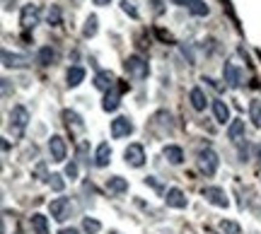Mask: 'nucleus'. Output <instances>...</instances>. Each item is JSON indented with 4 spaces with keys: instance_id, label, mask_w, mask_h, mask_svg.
I'll use <instances>...</instances> for the list:
<instances>
[{
    "instance_id": "c9c22d12",
    "label": "nucleus",
    "mask_w": 261,
    "mask_h": 234,
    "mask_svg": "<svg viewBox=\"0 0 261 234\" xmlns=\"http://www.w3.org/2000/svg\"><path fill=\"white\" fill-rule=\"evenodd\" d=\"M15 5H17L15 0H3V8H5V10H12V8H15Z\"/></svg>"
},
{
    "instance_id": "f704fd0d",
    "label": "nucleus",
    "mask_w": 261,
    "mask_h": 234,
    "mask_svg": "<svg viewBox=\"0 0 261 234\" xmlns=\"http://www.w3.org/2000/svg\"><path fill=\"white\" fill-rule=\"evenodd\" d=\"M3 97H10V80H3Z\"/></svg>"
},
{
    "instance_id": "4468645a",
    "label": "nucleus",
    "mask_w": 261,
    "mask_h": 234,
    "mask_svg": "<svg viewBox=\"0 0 261 234\" xmlns=\"http://www.w3.org/2000/svg\"><path fill=\"white\" fill-rule=\"evenodd\" d=\"M112 162V145L109 142H99V148L94 152V167H107Z\"/></svg>"
},
{
    "instance_id": "ddd939ff",
    "label": "nucleus",
    "mask_w": 261,
    "mask_h": 234,
    "mask_svg": "<svg viewBox=\"0 0 261 234\" xmlns=\"http://www.w3.org/2000/svg\"><path fill=\"white\" fill-rule=\"evenodd\" d=\"M165 203H167L169 208L184 210V208H187V196H184V191H179V188H169L167 193H165Z\"/></svg>"
},
{
    "instance_id": "5701e85b",
    "label": "nucleus",
    "mask_w": 261,
    "mask_h": 234,
    "mask_svg": "<svg viewBox=\"0 0 261 234\" xmlns=\"http://www.w3.org/2000/svg\"><path fill=\"white\" fill-rule=\"evenodd\" d=\"M29 222H32V229L37 234H48V220L41 215V213H34Z\"/></svg>"
},
{
    "instance_id": "6e6552de",
    "label": "nucleus",
    "mask_w": 261,
    "mask_h": 234,
    "mask_svg": "<svg viewBox=\"0 0 261 234\" xmlns=\"http://www.w3.org/2000/svg\"><path fill=\"white\" fill-rule=\"evenodd\" d=\"M133 133V123L128 116H119L112 121V138H128Z\"/></svg>"
},
{
    "instance_id": "bb28decb",
    "label": "nucleus",
    "mask_w": 261,
    "mask_h": 234,
    "mask_svg": "<svg viewBox=\"0 0 261 234\" xmlns=\"http://www.w3.org/2000/svg\"><path fill=\"white\" fill-rule=\"evenodd\" d=\"M218 227H220V232L223 234H240V225L232 222V220H223Z\"/></svg>"
},
{
    "instance_id": "2f4dec72",
    "label": "nucleus",
    "mask_w": 261,
    "mask_h": 234,
    "mask_svg": "<svg viewBox=\"0 0 261 234\" xmlns=\"http://www.w3.org/2000/svg\"><path fill=\"white\" fill-rule=\"evenodd\" d=\"M121 10L126 12V15H130L133 19H138V10L133 8V3H130V0H121Z\"/></svg>"
},
{
    "instance_id": "72a5a7b5",
    "label": "nucleus",
    "mask_w": 261,
    "mask_h": 234,
    "mask_svg": "<svg viewBox=\"0 0 261 234\" xmlns=\"http://www.w3.org/2000/svg\"><path fill=\"white\" fill-rule=\"evenodd\" d=\"M77 157H80V162H90V159H87V142H80V145H77Z\"/></svg>"
},
{
    "instance_id": "7ed1b4c3",
    "label": "nucleus",
    "mask_w": 261,
    "mask_h": 234,
    "mask_svg": "<svg viewBox=\"0 0 261 234\" xmlns=\"http://www.w3.org/2000/svg\"><path fill=\"white\" fill-rule=\"evenodd\" d=\"M39 17H41V8L34 5V3H29L19 12V24H22V29H32L39 24Z\"/></svg>"
},
{
    "instance_id": "ea45409f",
    "label": "nucleus",
    "mask_w": 261,
    "mask_h": 234,
    "mask_svg": "<svg viewBox=\"0 0 261 234\" xmlns=\"http://www.w3.org/2000/svg\"><path fill=\"white\" fill-rule=\"evenodd\" d=\"M109 234H121V232H116V229H112V232H109Z\"/></svg>"
},
{
    "instance_id": "c756f323",
    "label": "nucleus",
    "mask_w": 261,
    "mask_h": 234,
    "mask_svg": "<svg viewBox=\"0 0 261 234\" xmlns=\"http://www.w3.org/2000/svg\"><path fill=\"white\" fill-rule=\"evenodd\" d=\"M46 19H48V24H51V27H58V24H61V10H58L56 5H51V8H48Z\"/></svg>"
},
{
    "instance_id": "9d476101",
    "label": "nucleus",
    "mask_w": 261,
    "mask_h": 234,
    "mask_svg": "<svg viewBox=\"0 0 261 234\" xmlns=\"http://www.w3.org/2000/svg\"><path fill=\"white\" fill-rule=\"evenodd\" d=\"M223 77H225V82H227V87H232V90H237V87L242 84V70L234 66V63H225Z\"/></svg>"
},
{
    "instance_id": "412c9836",
    "label": "nucleus",
    "mask_w": 261,
    "mask_h": 234,
    "mask_svg": "<svg viewBox=\"0 0 261 234\" xmlns=\"http://www.w3.org/2000/svg\"><path fill=\"white\" fill-rule=\"evenodd\" d=\"M107 191L109 193H126L128 191V181L123 177H112L107 181Z\"/></svg>"
},
{
    "instance_id": "c85d7f7f",
    "label": "nucleus",
    "mask_w": 261,
    "mask_h": 234,
    "mask_svg": "<svg viewBox=\"0 0 261 234\" xmlns=\"http://www.w3.org/2000/svg\"><path fill=\"white\" fill-rule=\"evenodd\" d=\"M249 113H252L254 126H261V102H256V99H254V102L249 104Z\"/></svg>"
},
{
    "instance_id": "1a4fd4ad",
    "label": "nucleus",
    "mask_w": 261,
    "mask_h": 234,
    "mask_svg": "<svg viewBox=\"0 0 261 234\" xmlns=\"http://www.w3.org/2000/svg\"><path fill=\"white\" fill-rule=\"evenodd\" d=\"M48 152H51V162H63L65 159L68 148H65V140L61 135H51V140H48Z\"/></svg>"
},
{
    "instance_id": "a211bd4d",
    "label": "nucleus",
    "mask_w": 261,
    "mask_h": 234,
    "mask_svg": "<svg viewBox=\"0 0 261 234\" xmlns=\"http://www.w3.org/2000/svg\"><path fill=\"white\" fill-rule=\"evenodd\" d=\"M63 121H65V126H68V128H73L75 133H80L85 128L83 119H80L75 111H70V109H65V111H63Z\"/></svg>"
},
{
    "instance_id": "7c9ffc66",
    "label": "nucleus",
    "mask_w": 261,
    "mask_h": 234,
    "mask_svg": "<svg viewBox=\"0 0 261 234\" xmlns=\"http://www.w3.org/2000/svg\"><path fill=\"white\" fill-rule=\"evenodd\" d=\"M48 184H51V188H54V191H58V193L65 188V181H63V177H61V174H51V177H48Z\"/></svg>"
},
{
    "instance_id": "f8f14e48",
    "label": "nucleus",
    "mask_w": 261,
    "mask_h": 234,
    "mask_svg": "<svg viewBox=\"0 0 261 234\" xmlns=\"http://www.w3.org/2000/svg\"><path fill=\"white\" fill-rule=\"evenodd\" d=\"M119 104H121V87H112L109 92L104 94L102 109L107 113H109V111H116V109H119Z\"/></svg>"
},
{
    "instance_id": "b1692460",
    "label": "nucleus",
    "mask_w": 261,
    "mask_h": 234,
    "mask_svg": "<svg viewBox=\"0 0 261 234\" xmlns=\"http://www.w3.org/2000/svg\"><path fill=\"white\" fill-rule=\"evenodd\" d=\"M56 58H58L56 48H51V46L39 48V63H41V66H51V63H54Z\"/></svg>"
},
{
    "instance_id": "39448f33",
    "label": "nucleus",
    "mask_w": 261,
    "mask_h": 234,
    "mask_svg": "<svg viewBox=\"0 0 261 234\" xmlns=\"http://www.w3.org/2000/svg\"><path fill=\"white\" fill-rule=\"evenodd\" d=\"M203 198L211 203V206H215V208H227L230 206V200H227V193H225L220 186H205L203 191Z\"/></svg>"
},
{
    "instance_id": "9b49d317",
    "label": "nucleus",
    "mask_w": 261,
    "mask_h": 234,
    "mask_svg": "<svg viewBox=\"0 0 261 234\" xmlns=\"http://www.w3.org/2000/svg\"><path fill=\"white\" fill-rule=\"evenodd\" d=\"M32 61L22 53H10L8 48H3V66L5 68H27Z\"/></svg>"
},
{
    "instance_id": "dca6fc26",
    "label": "nucleus",
    "mask_w": 261,
    "mask_h": 234,
    "mask_svg": "<svg viewBox=\"0 0 261 234\" xmlns=\"http://www.w3.org/2000/svg\"><path fill=\"white\" fill-rule=\"evenodd\" d=\"M162 157L167 159L169 164H181V162H184V152H181V148H177V145H165Z\"/></svg>"
},
{
    "instance_id": "f03ea898",
    "label": "nucleus",
    "mask_w": 261,
    "mask_h": 234,
    "mask_svg": "<svg viewBox=\"0 0 261 234\" xmlns=\"http://www.w3.org/2000/svg\"><path fill=\"white\" fill-rule=\"evenodd\" d=\"M218 164H220V159H218V155L211 148L198 152V169L203 171L205 177H213L215 171H218Z\"/></svg>"
},
{
    "instance_id": "423d86ee",
    "label": "nucleus",
    "mask_w": 261,
    "mask_h": 234,
    "mask_svg": "<svg viewBox=\"0 0 261 234\" xmlns=\"http://www.w3.org/2000/svg\"><path fill=\"white\" fill-rule=\"evenodd\" d=\"M126 73L133 77H138V80H143V77H148L150 68L140 56H128L126 58Z\"/></svg>"
},
{
    "instance_id": "f257e3e1",
    "label": "nucleus",
    "mask_w": 261,
    "mask_h": 234,
    "mask_svg": "<svg viewBox=\"0 0 261 234\" xmlns=\"http://www.w3.org/2000/svg\"><path fill=\"white\" fill-rule=\"evenodd\" d=\"M27 126H29V111L22 104L12 106V109H10V131H12V135H15V138H22L24 131H27Z\"/></svg>"
},
{
    "instance_id": "a878e982",
    "label": "nucleus",
    "mask_w": 261,
    "mask_h": 234,
    "mask_svg": "<svg viewBox=\"0 0 261 234\" xmlns=\"http://www.w3.org/2000/svg\"><path fill=\"white\" fill-rule=\"evenodd\" d=\"M189 12H191V15H196V17H205V15L211 12V8L205 5L203 0H194V3L189 5Z\"/></svg>"
},
{
    "instance_id": "f3484780",
    "label": "nucleus",
    "mask_w": 261,
    "mask_h": 234,
    "mask_svg": "<svg viewBox=\"0 0 261 234\" xmlns=\"http://www.w3.org/2000/svg\"><path fill=\"white\" fill-rule=\"evenodd\" d=\"M244 138V121L242 119H234V121H230V126H227V140H242Z\"/></svg>"
},
{
    "instance_id": "473e14b6",
    "label": "nucleus",
    "mask_w": 261,
    "mask_h": 234,
    "mask_svg": "<svg viewBox=\"0 0 261 234\" xmlns=\"http://www.w3.org/2000/svg\"><path fill=\"white\" fill-rule=\"evenodd\" d=\"M77 171H80V169H77V162H70V164H65V177L70 179V181H75V179H77Z\"/></svg>"
},
{
    "instance_id": "2eb2a0df",
    "label": "nucleus",
    "mask_w": 261,
    "mask_h": 234,
    "mask_svg": "<svg viewBox=\"0 0 261 234\" xmlns=\"http://www.w3.org/2000/svg\"><path fill=\"white\" fill-rule=\"evenodd\" d=\"M94 87L102 90V92H109L112 87H116V84H114V75L109 70H99V73L94 75Z\"/></svg>"
},
{
    "instance_id": "58836bf2",
    "label": "nucleus",
    "mask_w": 261,
    "mask_h": 234,
    "mask_svg": "<svg viewBox=\"0 0 261 234\" xmlns=\"http://www.w3.org/2000/svg\"><path fill=\"white\" fill-rule=\"evenodd\" d=\"M94 5H109V3H112V0H92Z\"/></svg>"
},
{
    "instance_id": "393cba45",
    "label": "nucleus",
    "mask_w": 261,
    "mask_h": 234,
    "mask_svg": "<svg viewBox=\"0 0 261 234\" xmlns=\"http://www.w3.org/2000/svg\"><path fill=\"white\" fill-rule=\"evenodd\" d=\"M97 24H99V19H97V15H90V17L85 19V27H83V37L85 39H92L94 34H97Z\"/></svg>"
},
{
    "instance_id": "cd10ccee",
    "label": "nucleus",
    "mask_w": 261,
    "mask_h": 234,
    "mask_svg": "<svg viewBox=\"0 0 261 234\" xmlns=\"http://www.w3.org/2000/svg\"><path fill=\"white\" fill-rule=\"evenodd\" d=\"M83 229L87 234H97L99 229H102V225H99L97 220H92V217H85V220H83Z\"/></svg>"
},
{
    "instance_id": "20e7f679",
    "label": "nucleus",
    "mask_w": 261,
    "mask_h": 234,
    "mask_svg": "<svg viewBox=\"0 0 261 234\" xmlns=\"http://www.w3.org/2000/svg\"><path fill=\"white\" fill-rule=\"evenodd\" d=\"M123 159H126V164H128V167L140 169L143 164H145V150H143V145H138V142H130L128 148L123 150Z\"/></svg>"
},
{
    "instance_id": "4c0bfd02",
    "label": "nucleus",
    "mask_w": 261,
    "mask_h": 234,
    "mask_svg": "<svg viewBox=\"0 0 261 234\" xmlns=\"http://www.w3.org/2000/svg\"><path fill=\"white\" fill-rule=\"evenodd\" d=\"M169 3H174V5H191V3H194V0H169Z\"/></svg>"
},
{
    "instance_id": "4be33fe9",
    "label": "nucleus",
    "mask_w": 261,
    "mask_h": 234,
    "mask_svg": "<svg viewBox=\"0 0 261 234\" xmlns=\"http://www.w3.org/2000/svg\"><path fill=\"white\" fill-rule=\"evenodd\" d=\"M65 80H68V87H77V84L85 80V68L80 66H73L70 70H68V75H65Z\"/></svg>"
},
{
    "instance_id": "6ab92c4d",
    "label": "nucleus",
    "mask_w": 261,
    "mask_h": 234,
    "mask_svg": "<svg viewBox=\"0 0 261 234\" xmlns=\"http://www.w3.org/2000/svg\"><path fill=\"white\" fill-rule=\"evenodd\" d=\"M213 113H215V121L218 123H230V109H227V104L225 102L215 99L213 102Z\"/></svg>"
},
{
    "instance_id": "aec40b11",
    "label": "nucleus",
    "mask_w": 261,
    "mask_h": 234,
    "mask_svg": "<svg viewBox=\"0 0 261 234\" xmlns=\"http://www.w3.org/2000/svg\"><path fill=\"white\" fill-rule=\"evenodd\" d=\"M189 99H191V106H194L196 111H203L205 104H208V99H205V94L201 87H194L191 90V94H189Z\"/></svg>"
},
{
    "instance_id": "e433bc0d",
    "label": "nucleus",
    "mask_w": 261,
    "mask_h": 234,
    "mask_svg": "<svg viewBox=\"0 0 261 234\" xmlns=\"http://www.w3.org/2000/svg\"><path fill=\"white\" fill-rule=\"evenodd\" d=\"M58 234H80V232H77L75 227H65V229H61V232H58Z\"/></svg>"
},
{
    "instance_id": "0eeeda50",
    "label": "nucleus",
    "mask_w": 261,
    "mask_h": 234,
    "mask_svg": "<svg viewBox=\"0 0 261 234\" xmlns=\"http://www.w3.org/2000/svg\"><path fill=\"white\" fill-rule=\"evenodd\" d=\"M48 210H51V217L56 222H65L68 215H70V200L68 198H56V200H51Z\"/></svg>"
}]
</instances>
